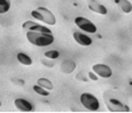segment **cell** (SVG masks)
<instances>
[{
	"label": "cell",
	"instance_id": "7c38bea8",
	"mask_svg": "<svg viewBox=\"0 0 132 113\" xmlns=\"http://www.w3.org/2000/svg\"><path fill=\"white\" fill-rule=\"evenodd\" d=\"M115 4L126 14L132 12V4L129 0H115Z\"/></svg>",
	"mask_w": 132,
	"mask_h": 113
},
{
	"label": "cell",
	"instance_id": "3957f363",
	"mask_svg": "<svg viewBox=\"0 0 132 113\" xmlns=\"http://www.w3.org/2000/svg\"><path fill=\"white\" fill-rule=\"evenodd\" d=\"M30 14H32V16L34 19H37V20L42 21V22L47 23L49 26H54L56 23V19H55L54 14L45 7H37Z\"/></svg>",
	"mask_w": 132,
	"mask_h": 113
},
{
	"label": "cell",
	"instance_id": "8992f818",
	"mask_svg": "<svg viewBox=\"0 0 132 113\" xmlns=\"http://www.w3.org/2000/svg\"><path fill=\"white\" fill-rule=\"evenodd\" d=\"M22 28L27 32H39V33H47L52 34V30L49 28H46L45 26H41L39 23H35L33 21H26L22 25Z\"/></svg>",
	"mask_w": 132,
	"mask_h": 113
},
{
	"label": "cell",
	"instance_id": "44dd1931",
	"mask_svg": "<svg viewBox=\"0 0 132 113\" xmlns=\"http://www.w3.org/2000/svg\"><path fill=\"white\" fill-rule=\"evenodd\" d=\"M12 80H13V82H15V83H18V85H21V86H22V85H25V82H23L22 79H20V80H15V79H12Z\"/></svg>",
	"mask_w": 132,
	"mask_h": 113
},
{
	"label": "cell",
	"instance_id": "30bf717a",
	"mask_svg": "<svg viewBox=\"0 0 132 113\" xmlns=\"http://www.w3.org/2000/svg\"><path fill=\"white\" fill-rule=\"evenodd\" d=\"M14 105H15V107H16L18 110L22 111V112H30V111L33 110L32 104H30L28 100L22 99V98L15 99V100H14Z\"/></svg>",
	"mask_w": 132,
	"mask_h": 113
},
{
	"label": "cell",
	"instance_id": "2e32d148",
	"mask_svg": "<svg viewBox=\"0 0 132 113\" xmlns=\"http://www.w3.org/2000/svg\"><path fill=\"white\" fill-rule=\"evenodd\" d=\"M33 90H34L35 92L37 93V95H40V96H45V97H46V96L49 95V93H48V91H49V90H47V89L40 86L39 84H36V85L33 86Z\"/></svg>",
	"mask_w": 132,
	"mask_h": 113
},
{
	"label": "cell",
	"instance_id": "5b68a950",
	"mask_svg": "<svg viewBox=\"0 0 132 113\" xmlns=\"http://www.w3.org/2000/svg\"><path fill=\"white\" fill-rule=\"evenodd\" d=\"M75 23H76V26L78 28H81V29L87 32V33L94 34L97 32V27L95 26V23H92L90 20L83 18V16H77V18L75 19Z\"/></svg>",
	"mask_w": 132,
	"mask_h": 113
},
{
	"label": "cell",
	"instance_id": "6da1fadb",
	"mask_svg": "<svg viewBox=\"0 0 132 113\" xmlns=\"http://www.w3.org/2000/svg\"><path fill=\"white\" fill-rule=\"evenodd\" d=\"M113 93L115 92H111V91H106L104 93V100L108 110L110 112H129V106L123 103L119 98H117Z\"/></svg>",
	"mask_w": 132,
	"mask_h": 113
},
{
	"label": "cell",
	"instance_id": "9c48e42d",
	"mask_svg": "<svg viewBox=\"0 0 132 113\" xmlns=\"http://www.w3.org/2000/svg\"><path fill=\"white\" fill-rule=\"evenodd\" d=\"M72 36H74V40L76 41L78 44L83 45V47H88V45H90L92 43L91 39L88 35H85V34L81 33V32H75V33L72 34Z\"/></svg>",
	"mask_w": 132,
	"mask_h": 113
},
{
	"label": "cell",
	"instance_id": "52a82bcc",
	"mask_svg": "<svg viewBox=\"0 0 132 113\" xmlns=\"http://www.w3.org/2000/svg\"><path fill=\"white\" fill-rule=\"evenodd\" d=\"M92 71L102 78H109L112 75V70L106 64H95L92 65Z\"/></svg>",
	"mask_w": 132,
	"mask_h": 113
},
{
	"label": "cell",
	"instance_id": "ffe728a7",
	"mask_svg": "<svg viewBox=\"0 0 132 113\" xmlns=\"http://www.w3.org/2000/svg\"><path fill=\"white\" fill-rule=\"evenodd\" d=\"M88 76H89V78H90V79H92V80H97V76H96L95 75V72H89V73H88Z\"/></svg>",
	"mask_w": 132,
	"mask_h": 113
},
{
	"label": "cell",
	"instance_id": "ba28073f",
	"mask_svg": "<svg viewBox=\"0 0 132 113\" xmlns=\"http://www.w3.org/2000/svg\"><path fill=\"white\" fill-rule=\"evenodd\" d=\"M88 7H89L90 11L95 13H98V14H102V15H105L108 13V10L105 6H103L102 4H100L98 1L96 0H89L88 3Z\"/></svg>",
	"mask_w": 132,
	"mask_h": 113
},
{
	"label": "cell",
	"instance_id": "d6986e66",
	"mask_svg": "<svg viewBox=\"0 0 132 113\" xmlns=\"http://www.w3.org/2000/svg\"><path fill=\"white\" fill-rule=\"evenodd\" d=\"M41 62H42V64H45L46 67H49V68H53V67H54V64H53V63H50L49 61H48V62H47V61H46V60H42V61H41Z\"/></svg>",
	"mask_w": 132,
	"mask_h": 113
},
{
	"label": "cell",
	"instance_id": "7a4b0ae2",
	"mask_svg": "<svg viewBox=\"0 0 132 113\" xmlns=\"http://www.w3.org/2000/svg\"><path fill=\"white\" fill-rule=\"evenodd\" d=\"M27 40L29 43L37 47H46L54 42L53 34L39 33V32H27Z\"/></svg>",
	"mask_w": 132,
	"mask_h": 113
},
{
	"label": "cell",
	"instance_id": "277c9868",
	"mask_svg": "<svg viewBox=\"0 0 132 113\" xmlns=\"http://www.w3.org/2000/svg\"><path fill=\"white\" fill-rule=\"evenodd\" d=\"M80 100L82 103V105L89 111H97L100 108V101H98V99L89 92L82 93L80 97Z\"/></svg>",
	"mask_w": 132,
	"mask_h": 113
},
{
	"label": "cell",
	"instance_id": "5bb4252c",
	"mask_svg": "<svg viewBox=\"0 0 132 113\" xmlns=\"http://www.w3.org/2000/svg\"><path fill=\"white\" fill-rule=\"evenodd\" d=\"M37 84L40 86H42V88L47 89V90H52L53 89L52 82H50L49 79H47V78H39V79H37Z\"/></svg>",
	"mask_w": 132,
	"mask_h": 113
},
{
	"label": "cell",
	"instance_id": "8fae6325",
	"mask_svg": "<svg viewBox=\"0 0 132 113\" xmlns=\"http://www.w3.org/2000/svg\"><path fill=\"white\" fill-rule=\"evenodd\" d=\"M75 68H76V64L71 60H64L61 64V71L64 73H71L75 70Z\"/></svg>",
	"mask_w": 132,
	"mask_h": 113
},
{
	"label": "cell",
	"instance_id": "ac0fdd59",
	"mask_svg": "<svg viewBox=\"0 0 132 113\" xmlns=\"http://www.w3.org/2000/svg\"><path fill=\"white\" fill-rule=\"evenodd\" d=\"M76 79L82 80V82H87L88 78H87V76H84V73L83 72H80L78 75H76Z\"/></svg>",
	"mask_w": 132,
	"mask_h": 113
},
{
	"label": "cell",
	"instance_id": "9a60e30c",
	"mask_svg": "<svg viewBox=\"0 0 132 113\" xmlns=\"http://www.w3.org/2000/svg\"><path fill=\"white\" fill-rule=\"evenodd\" d=\"M11 7V1L10 0H0V13L4 14L6 13Z\"/></svg>",
	"mask_w": 132,
	"mask_h": 113
},
{
	"label": "cell",
	"instance_id": "4fadbf2b",
	"mask_svg": "<svg viewBox=\"0 0 132 113\" xmlns=\"http://www.w3.org/2000/svg\"><path fill=\"white\" fill-rule=\"evenodd\" d=\"M16 57H18V61H19L21 64H23V65H32V63H33L32 58L28 55H26L25 53H19L16 55Z\"/></svg>",
	"mask_w": 132,
	"mask_h": 113
},
{
	"label": "cell",
	"instance_id": "e0dca14e",
	"mask_svg": "<svg viewBox=\"0 0 132 113\" xmlns=\"http://www.w3.org/2000/svg\"><path fill=\"white\" fill-rule=\"evenodd\" d=\"M45 56L46 58H49V60H56L60 56V53L57 50H49V51H46Z\"/></svg>",
	"mask_w": 132,
	"mask_h": 113
}]
</instances>
